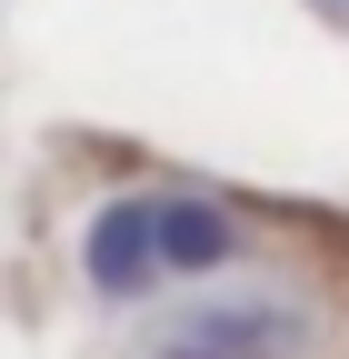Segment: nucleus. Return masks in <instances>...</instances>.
Wrapping results in <instances>:
<instances>
[{
  "label": "nucleus",
  "instance_id": "3",
  "mask_svg": "<svg viewBox=\"0 0 349 359\" xmlns=\"http://www.w3.org/2000/svg\"><path fill=\"white\" fill-rule=\"evenodd\" d=\"M240 219L220 200H160V269H230Z\"/></svg>",
  "mask_w": 349,
  "mask_h": 359
},
{
  "label": "nucleus",
  "instance_id": "2",
  "mask_svg": "<svg viewBox=\"0 0 349 359\" xmlns=\"http://www.w3.org/2000/svg\"><path fill=\"white\" fill-rule=\"evenodd\" d=\"M289 330L280 309H200L160 339V359H289Z\"/></svg>",
  "mask_w": 349,
  "mask_h": 359
},
{
  "label": "nucleus",
  "instance_id": "1",
  "mask_svg": "<svg viewBox=\"0 0 349 359\" xmlns=\"http://www.w3.org/2000/svg\"><path fill=\"white\" fill-rule=\"evenodd\" d=\"M150 280H160V200H110L90 219V290L140 299Z\"/></svg>",
  "mask_w": 349,
  "mask_h": 359
}]
</instances>
